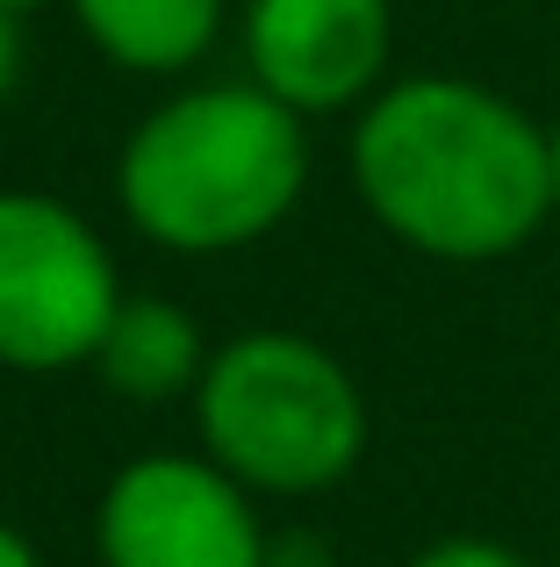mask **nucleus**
Masks as SVG:
<instances>
[{
	"label": "nucleus",
	"instance_id": "obj_1",
	"mask_svg": "<svg viewBox=\"0 0 560 567\" xmlns=\"http://www.w3.org/2000/svg\"><path fill=\"white\" fill-rule=\"evenodd\" d=\"M352 187L432 259H504L553 216L547 130L475 80H403L352 130Z\"/></svg>",
	"mask_w": 560,
	"mask_h": 567
},
{
	"label": "nucleus",
	"instance_id": "obj_2",
	"mask_svg": "<svg viewBox=\"0 0 560 567\" xmlns=\"http://www.w3.org/2000/svg\"><path fill=\"white\" fill-rule=\"evenodd\" d=\"M309 187L302 115L259 80L187 86L129 130L115 202L166 251H238L294 216Z\"/></svg>",
	"mask_w": 560,
	"mask_h": 567
},
{
	"label": "nucleus",
	"instance_id": "obj_3",
	"mask_svg": "<svg viewBox=\"0 0 560 567\" xmlns=\"http://www.w3.org/2000/svg\"><path fill=\"white\" fill-rule=\"evenodd\" d=\"M201 445L252 496H317L366 453L360 381L294 331H245L195 388Z\"/></svg>",
	"mask_w": 560,
	"mask_h": 567
},
{
	"label": "nucleus",
	"instance_id": "obj_4",
	"mask_svg": "<svg viewBox=\"0 0 560 567\" xmlns=\"http://www.w3.org/2000/svg\"><path fill=\"white\" fill-rule=\"evenodd\" d=\"M115 309L123 280L94 223L58 194L0 187V367H94Z\"/></svg>",
	"mask_w": 560,
	"mask_h": 567
},
{
	"label": "nucleus",
	"instance_id": "obj_5",
	"mask_svg": "<svg viewBox=\"0 0 560 567\" xmlns=\"http://www.w3.org/2000/svg\"><path fill=\"white\" fill-rule=\"evenodd\" d=\"M101 567H273L252 488L216 460L152 453L101 488Z\"/></svg>",
	"mask_w": 560,
	"mask_h": 567
},
{
	"label": "nucleus",
	"instance_id": "obj_6",
	"mask_svg": "<svg viewBox=\"0 0 560 567\" xmlns=\"http://www.w3.org/2000/svg\"><path fill=\"white\" fill-rule=\"evenodd\" d=\"M388 37V0H245V65L294 115L374 101Z\"/></svg>",
	"mask_w": 560,
	"mask_h": 567
},
{
	"label": "nucleus",
	"instance_id": "obj_7",
	"mask_svg": "<svg viewBox=\"0 0 560 567\" xmlns=\"http://www.w3.org/2000/svg\"><path fill=\"white\" fill-rule=\"evenodd\" d=\"M94 374L129 402H173L201 388L209 352H201V323L166 295H123L108 338L94 352Z\"/></svg>",
	"mask_w": 560,
	"mask_h": 567
},
{
	"label": "nucleus",
	"instance_id": "obj_8",
	"mask_svg": "<svg viewBox=\"0 0 560 567\" xmlns=\"http://www.w3.org/2000/svg\"><path fill=\"white\" fill-rule=\"evenodd\" d=\"M86 43L123 72H187L224 29V0H72Z\"/></svg>",
	"mask_w": 560,
	"mask_h": 567
},
{
	"label": "nucleus",
	"instance_id": "obj_9",
	"mask_svg": "<svg viewBox=\"0 0 560 567\" xmlns=\"http://www.w3.org/2000/svg\"><path fill=\"white\" fill-rule=\"evenodd\" d=\"M409 567H525V560L496 539H432L424 554H409Z\"/></svg>",
	"mask_w": 560,
	"mask_h": 567
},
{
	"label": "nucleus",
	"instance_id": "obj_10",
	"mask_svg": "<svg viewBox=\"0 0 560 567\" xmlns=\"http://www.w3.org/2000/svg\"><path fill=\"white\" fill-rule=\"evenodd\" d=\"M0 567H43V560H37V546H29L14 525H0Z\"/></svg>",
	"mask_w": 560,
	"mask_h": 567
},
{
	"label": "nucleus",
	"instance_id": "obj_11",
	"mask_svg": "<svg viewBox=\"0 0 560 567\" xmlns=\"http://www.w3.org/2000/svg\"><path fill=\"white\" fill-rule=\"evenodd\" d=\"M14 58H22L14 51V14L0 8V101H8V86H14Z\"/></svg>",
	"mask_w": 560,
	"mask_h": 567
},
{
	"label": "nucleus",
	"instance_id": "obj_12",
	"mask_svg": "<svg viewBox=\"0 0 560 567\" xmlns=\"http://www.w3.org/2000/svg\"><path fill=\"white\" fill-rule=\"evenodd\" d=\"M547 158H553V208H560V123L547 130Z\"/></svg>",
	"mask_w": 560,
	"mask_h": 567
},
{
	"label": "nucleus",
	"instance_id": "obj_13",
	"mask_svg": "<svg viewBox=\"0 0 560 567\" xmlns=\"http://www.w3.org/2000/svg\"><path fill=\"white\" fill-rule=\"evenodd\" d=\"M0 8H8L14 22H22V14H37V8H43V0H0Z\"/></svg>",
	"mask_w": 560,
	"mask_h": 567
}]
</instances>
